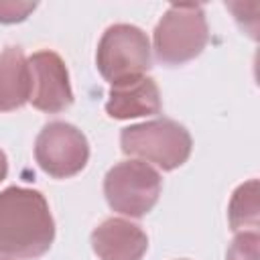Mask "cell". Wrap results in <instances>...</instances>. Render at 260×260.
<instances>
[{"instance_id": "9", "label": "cell", "mask_w": 260, "mask_h": 260, "mask_svg": "<svg viewBox=\"0 0 260 260\" xmlns=\"http://www.w3.org/2000/svg\"><path fill=\"white\" fill-rule=\"evenodd\" d=\"M162 102L158 85L152 77H134L110 85L106 112L114 120H130L160 114Z\"/></svg>"}, {"instance_id": "6", "label": "cell", "mask_w": 260, "mask_h": 260, "mask_svg": "<svg viewBox=\"0 0 260 260\" xmlns=\"http://www.w3.org/2000/svg\"><path fill=\"white\" fill-rule=\"evenodd\" d=\"M35 158L53 179H69L81 173L89 160V142L85 134L63 120L43 126L35 140Z\"/></svg>"}, {"instance_id": "11", "label": "cell", "mask_w": 260, "mask_h": 260, "mask_svg": "<svg viewBox=\"0 0 260 260\" xmlns=\"http://www.w3.org/2000/svg\"><path fill=\"white\" fill-rule=\"evenodd\" d=\"M228 221L234 232H258L260 225V199H258V179L242 183L228 205Z\"/></svg>"}, {"instance_id": "12", "label": "cell", "mask_w": 260, "mask_h": 260, "mask_svg": "<svg viewBox=\"0 0 260 260\" xmlns=\"http://www.w3.org/2000/svg\"><path fill=\"white\" fill-rule=\"evenodd\" d=\"M260 236L258 232H240L232 240L225 260H258Z\"/></svg>"}, {"instance_id": "4", "label": "cell", "mask_w": 260, "mask_h": 260, "mask_svg": "<svg viewBox=\"0 0 260 260\" xmlns=\"http://www.w3.org/2000/svg\"><path fill=\"white\" fill-rule=\"evenodd\" d=\"M160 191V173L138 158L116 162L104 177V195L108 205L128 217H144L152 211Z\"/></svg>"}, {"instance_id": "1", "label": "cell", "mask_w": 260, "mask_h": 260, "mask_svg": "<svg viewBox=\"0 0 260 260\" xmlns=\"http://www.w3.org/2000/svg\"><path fill=\"white\" fill-rule=\"evenodd\" d=\"M55 240V221L45 195L28 187L0 191V254L14 260H37Z\"/></svg>"}, {"instance_id": "7", "label": "cell", "mask_w": 260, "mask_h": 260, "mask_svg": "<svg viewBox=\"0 0 260 260\" xmlns=\"http://www.w3.org/2000/svg\"><path fill=\"white\" fill-rule=\"evenodd\" d=\"M30 67V104L47 114H59L73 104V89L65 61L55 51H37L28 57Z\"/></svg>"}, {"instance_id": "15", "label": "cell", "mask_w": 260, "mask_h": 260, "mask_svg": "<svg viewBox=\"0 0 260 260\" xmlns=\"http://www.w3.org/2000/svg\"><path fill=\"white\" fill-rule=\"evenodd\" d=\"M0 260H10V258L8 256H0Z\"/></svg>"}, {"instance_id": "2", "label": "cell", "mask_w": 260, "mask_h": 260, "mask_svg": "<svg viewBox=\"0 0 260 260\" xmlns=\"http://www.w3.org/2000/svg\"><path fill=\"white\" fill-rule=\"evenodd\" d=\"M122 152L154 165L162 171H175L191 156L193 140L189 130L169 118L134 124L120 134Z\"/></svg>"}, {"instance_id": "3", "label": "cell", "mask_w": 260, "mask_h": 260, "mask_svg": "<svg viewBox=\"0 0 260 260\" xmlns=\"http://www.w3.org/2000/svg\"><path fill=\"white\" fill-rule=\"evenodd\" d=\"M154 57L167 67H179L201 55L209 26L201 4H171L154 28Z\"/></svg>"}, {"instance_id": "10", "label": "cell", "mask_w": 260, "mask_h": 260, "mask_svg": "<svg viewBox=\"0 0 260 260\" xmlns=\"http://www.w3.org/2000/svg\"><path fill=\"white\" fill-rule=\"evenodd\" d=\"M30 67L20 47H6L0 53V112L22 108L30 100Z\"/></svg>"}, {"instance_id": "5", "label": "cell", "mask_w": 260, "mask_h": 260, "mask_svg": "<svg viewBox=\"0 0 260 260\" xmlns=\"http://www.w3.org/2000/svg\"><path fill=\"white\" fill-rule=\"evenodd\" d=\"M150 63V41L142 28L118 22L104 30L95 51V65L110 85L142 77Z\"/></svg>"}, {"instance_id": "8", "label": "cell", "mask_w": 260, "mask_h": 260, "mask_svg": "<svg viewBox=\"0 0 260 260\" xmlns=\"http://www.w3.org/2000/svg\"><path fill=\"white\" fill-rule=\"evenodd\" d=\"M91 248L100 260H142L148 236L130 219L108 217L91 232Z\"/></svg>"}, {"instance_id": "13", "label": "cell", "mask_w": 260, "mask_h": 260, "mask_svg": "<svg viewBox=\"0 0 260 260\" xmlns=\"http://www.w3.org/2000/svg\"><path fill=\"white\" fill-rule=\"evenodd\" d=\"M37 8L35 2H20V0H0V22L2 24H14L22 22L30 16V12Z\"/></svg>"}, {"instance_id": "14", "label": "cell", "mask_w": 260, "mask_h": 260, "mask_svg": "<svg viewBox=\"0 0 260 260\" xmlns=\"http://www.w3.org/2000/svg\"><path fill=\"white\" fill-rule=\"evenodd\" d=\"M6 175H8V158H6L4 150L0 148V183L6 179Z\"/></svg>"}]
</instances>
